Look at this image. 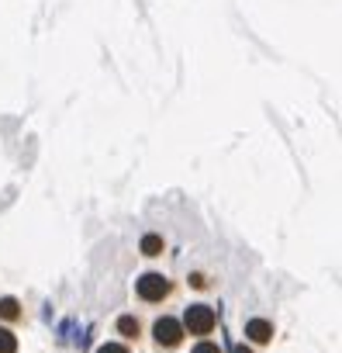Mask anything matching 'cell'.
Instances as JSON below:
<instances>
[{
  "mask_svg": "<svg viewBox=\"0 0 342 353\" xmlns=\"http://www.w3.org/2000/svg\"><path fill=\"white\" fill-rule=\"evenodd\" d=\"M184 332H194V336H208L215 329V308L211 305H187L184 312Z\"/></svg>",
  "mask_w": 342,
  "mask_h": 353,
  "instance_id": "6da1fadb",
  "label": "cell"
},
{
  "mask_svg": "<svg viewBox=\"0 0 342 353\" xmlns=\"http://www.w3.org/2000/svg\"><path fill=\"white\" fill-rule=\"evenodd\" d=\"M135 291H138V298H142V301H162V298L169 294V281H166L162 274L149 270V274H142V277H138Z\"/></svg>",
  "mask_w": 342,
  "mask_h": 353,
  "instance_id": "7a4b0ae2",
  "label": "cell"
},
{
  "mask_svg": "<svg viewBox=\"0 0 342 353\" xmlns=\"http://www.w3.org/2000/svg\"><path fill=\"white\" fill-rule=\"evenodd\" d=\"M152 332H156V343L159 346H177L184 339V325L177 319H156Z\"/></svg>",
  "mask_w": 342,
  "mask_h": 353,
  "instance_id": "3957f363",
  "label": "cell"
},
{
  "mask_svg": "<svg viewBox=\"0 0 342 353\" xmlns=\"http://www.w3.org/2000/svg\"><path fill=\"white\" fill-rule=\"evenodd\" d=\"M246 336L253 343H270L273 339V325L266 319H253V322H246Z\"/></svg>",
  "mask_w": 342,
  "mask_h": 353,
  "instance_id": "277c9868",
  "label": "cell"
},
{
  "mask_svg": "<svg viewBox=\"0 0 342 353\" xmlns=\"http://www.w3.org/2000/svg\"><path fill=\"white\" fill-rule=\"evenodd\" d=\"M118 332H121V336H128V339H135V336L142 332V329H138V319H131V315H121V319H118Z\"/></svg>",
  "mask_w": 342,
  "mask_h": 353,
  "instance_id": "5b68a950",
  "label": "cell"
},
{
  "mask_svg": "<svg viewBox=\"0 0 342 353\" xmlns=\"http://www.w3.org/2000/svg\"><path fill=\"white\" fill-rule=\"evenodd\" d=\"M0 353H18V336L11 329H0Z\"/></svg>",
  "mask_w": 342,
  "mask_h": 353,
  "instance_id": "8992f818",
  "label": "cell"
},
{
  "mask_svg": "<svg viewBox=\"0 0 342 353\" xmlns=\"http://www.w3.org/2000/svg\"><path fill=\"white\" fill-rule=\"evenodd\" d=\"M142 253H145V256H159V253H162V239H159V236H145V239H142Z\"/></svg>",
  "mask_w": 342,
  "mask_h": 353,
  "instance_id": "52a82bcc",
  "label": "cell"
},
{
  "mask_svg": "<svg viewBox=\"0 0 342 353\" xmlns=\"http://www.w3.org/2000/svg\"><path fill=\"white\" fill-rule=\"evenodd\" d=\"M0 315H4V319H18V315H21L18 301H14V298H0Z\"/></svg>",
  "mask_w": 342,
  "mask_h": 353,
  "instance_id": "ba28073f",
  "label": "cell"
},
{
  "mask_svg": "<svg viewBox=\"0 0 342 353\" xmlns=\"http://www.w3.org/2000/svg\"><path fill=\"white\" fill-rule=\"evenodd\" d=\"M194 353H222V346H215V343H201V346H194Z\"/></svg>",
  "mask_w": 342,
  "mask_h": 353,
  "instance_id": "9c48e42d",
  "label": "cell"
},
{
  "mask_svg": "<svg viewBox=\"0 0 342 353\" xmlns=\"http://www.w3.org/2000/svg\"><path fill=\"white\" fill-rule=\"evenodd\" d=\"M97 353H128V350H125V346H118V343H104Z\"/></svg>",
  "mask_w": 342,
  "mask_h": 353,
  "instance_id": "30bf717a",
  "label": "cell"
},
{
  "mask_svg": "<svg viewBox=\"0 0 342 353\" xmlns=\"http://www.w3.org/2000/svg\"><path fill=\"white\" fill-rule=\"evenodd\" d=\"M191 284H194V288H204L208 281H204V274H191Z\"/></svg>",
  "mask_w": 342,
  "mask_h": 353,
  "instance_id": "8fae6325",
  "label": "cell"
},
{
  "mask_svg": "<svg viewBox=\"0 0 342 353\" xmlns=\"http://www.w3.org/2000/svg\"><path fill=\"white\" fill-rule=\"evenodd\" d=\"M235 353H253V350L249 346H235Z\"/></svg>",
  "mask_w": 342,
  "mask_h": 353,
  "instance_id": "7c38bea8",
  "label": "cell"
}]
</instances>
